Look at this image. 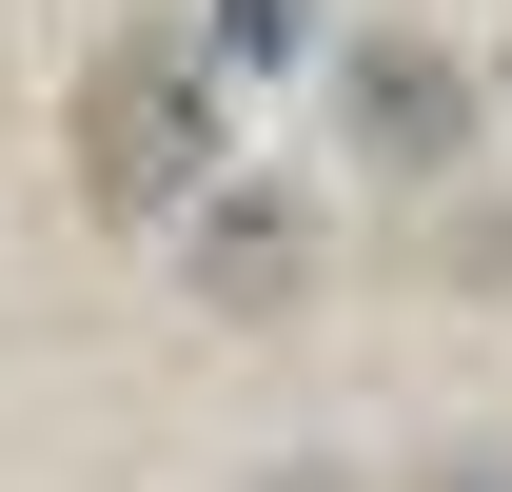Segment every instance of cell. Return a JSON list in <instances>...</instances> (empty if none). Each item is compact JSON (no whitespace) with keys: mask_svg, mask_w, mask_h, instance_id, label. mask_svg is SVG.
<instances>
[{"mask_svg":"<svg viewBox=\"0 0 512 492\" xmlns=\"http://www.w3.org/2000/svg\"><path fill=\"white\" fill-rule=\"evenodd\" d=\"M79 158H99V197H158V178H197V79L158 60V40H119V60H99V119H79Z\"/></svg>","mask_w":512,"mask_h":492,"instance_id":"cell-1","label":"cell"},{"mask_svg":"<svg viewBox=\"0 0 512 492\" xmlns=\"http://www.w3.org/2000/svg\"><path fill=\"white\" fill-rule=\"evenodd\" d=\"M355 138H375V158H453V138H473V99H453V60H414V40H375V60H355Z\"/></svg>","mask_w":512,"mask_h":492,"instance_id":"cell-2","label":"cell"},{"mask_svg":"<svg viewBox=\"0 0 512 492\" xmlns=\"http://www.w3.org/2000/svg\"><path fill=\"white\" fill-rule=\"evenodd\" d=\"M276 276H296V217H276V197H256L237 237H217V296H276Z\"/></svg>","mask_w":512,"mask_h":492,"instance_id":"cell-3","label":"cell"}]
</instances>
